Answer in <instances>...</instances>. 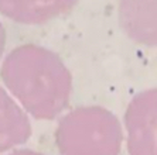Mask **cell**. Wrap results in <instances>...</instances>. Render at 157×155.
<instances>
[{"instance_id": "obj_1", "label": "cell", "mask_w": 157, "mask_h": 155, "mask_svg": "<svg viewBox=\"0 0 157 155\" xmlns=\"http://www.w3.org/2000/svg\"><path fill=\"white\" fill-rule=\"evenodd\" d=\"M4 85L29 114L52 120L70 103L72 78L58 55L26 44L9 52L0 71Z\"/></svg>"}, {"instance_id": "obj_2", "label": "cell", "mask_w": 157, "mask_h": 155, "mask_svg": "<svg viewBox=\"0 0 157 155\" xmlns=\"http://www.w3.org/2000/svg\"><path fill=\"white\" fill-rule=\"evenodd\" d=\"M55 142L61 155H119L123 130L108 109L84 106L59 120Z\"/></svg>"}, {"instance_id": "obj_3", "label": "cell", "mask_w": 157, "mask_h": 155, "mask_svg": "<svg viewBox=\"0 0 157 155\" xmlns=\"http://www.w3.org/2000/svg\"><path fill=\"white\" fill-rule=\"evenodd\" d=\"M129 155H157V87L130 100L124 114Z\"/></svg>"}, {"instance_id": "obj_4", "label": "cell", "mask_w": 157, "mask_h": 155, "mask_svg": "<svg viewBox=\"0 0 157 155\" xmlns=\"http://www.w3.org/2000/svg\"><path fill=\"white\" fill-rule=\"evenodd\" d=\"M119 23L132 41L157 47V0H119Z\"/></svg>"}, {"instance_id": "obj_5", "label": "cell", "mask_w": 157, "mask_h": 155, "mask_svg": "<svg viewBox=\"0 0 157 155\" xmlns=\"http://www.w3.org/2000/svg\"><path fill=\"white\" fill-rule=\"evenodd\" d=\"M78 0H0V13L20 24H44L65 14Z\"/></svg>"}, {"instance_id": "obj_6", "label": "cell", "mask_w": 157, "mask_h": 155, "mask_svg": "<svg viewBox=\"0 0 157 155\" xmlns=\"http://www.w3.org/2000/svg\"><path fill=\"white\" fill-rule=\"evenodd\" d=\"M30 135L31 123L27 113L0 87V154L26 142Z\"/></svg>"}, {"instance_id": "obj_7", "label": "cell", "mask_w": 157, "mask_h": 155, "mask_svg": "<svg viewBox=\"0 0 157 155\" xmlns=\"http://www.w3.org/2000/svg\"><path fill=\"white\" fill-rule=\"evenodd\" d=\"M4 47H6V30H4L3 24L0 23V58L3 55Z\"/></svg>"}, {"instance_id": "obj_8", "label": "cell", "mask_w": 157, "mask_h": 155, "mask_svg": "<svg viewBox=\"0 0 157 155\" xmlns=\"http://www.w3.org/2000/svg\"><path fill=\"white\" fill-rule=\"evenodd\" d=\"M6 155H45V154H41V152L33 151V149H17V151H13V152L6 154Z\"/></svg>"}]
</instances>
